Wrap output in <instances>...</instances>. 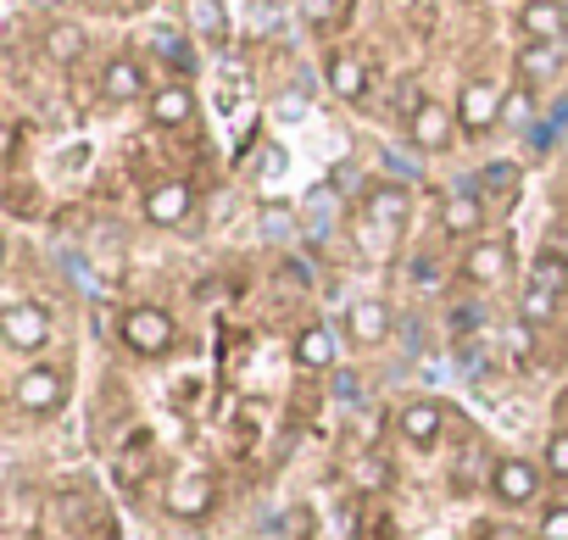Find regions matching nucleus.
Listing matches in <instances>:
<instances>
[{
    "label": "nucleus",
    "mask_w": 568,
    "mask_h": 540,
    "mask_svg": "<svg viewBox=\"0 0 568 540\" xmlns=\"http://www.w3.org/2000/svg\"><path fill=\"white\" fill-rule=\"evenodd\" d=\"M12 401H18V412H29V418H57V412L68 407V374H62V368L34 363V368H23V374H18Z\"/></svg>",
    "instance_id": "nucleus-1"
},
{
    "label": "nucleus",
    "mask_w": 568,
    "mask_h": 540,
    "mask_svg": "<svg viewBox=\"0 0 568 540\" xmlns=\"http://www.w3.org/2000/svg\"><path fill=\"white\" fill-rule=\"evenodd\" d=\"M118 335H123V346H129L134 357H168V351H173V318H168L162 307H151V302L129 307L123 324H118Z\"/></svg>",
    "instance_id": "nucleus-2"
},
{
    "label": "nucleus",
    "mask_w": 568,
    "mask_h": 540,
    "mask_svg": "<svg viewBox=\"0 0 568 540\" xmlns=\"http://www.w3.org/2000/svg\"><path fill=\"white\" fill-rule=\"evenodd\" d=\"M457 274H463L474 291L501 285V279L513 274V245H507L501 234H479V240H468V251H463V267H457Z\"/></svg>",
    "instance_id": "nucleus-3"
},
{
    "label": "nucleus",
    "mask_w": 568,
    "mask_h": 540,
    "mask_svg": "<svg viewBox=\"0 0 568 540\" xmlns=\"http://www.w3.org/2000/svg\"><path fill=\"white\" fill-rule=\"evenodd\" d=\"M0 340H7V351L29 357V351H45L51 340V313L40 302H12L7 318H0Z\"/></svg>",
    "instance_id": "nucleus-4"
},
{
    "label": "nucleus",
    "mask_w": 568,
    "mask_h": 540,
    "mask_svg": "<svg viewBox=\"0 0 568 540\" xmlns=\"http://www.w3.org/2000/svg\"><path fill=\"white\" fill-rule=\"evenodd\" d=\"M501 112H507L501 84H490V79H468V84H463V95H457V123H463L468 134L496 129V123H501Z\"/></svg>",
    "instance_id": "nucleus-5"
},
{
    "label": "nucleus",
    "mask_w": 568,
    "mask_h": 540,
    "mask_svg": "<svg viewBox=\"0 0 568 540\" xmlns=\"http://www.w3.org/2000/svg\"><path fill=\"white\" fill-rule=\"evenodd\" d=\"M485 217H490V206H485L479 190H452L440 201V234L446 240H479L485 234Z\"/></svg>",
    "instance_id": "nucleus-6"
},
{
    "label": "nucleus",
    "mask_w": 568,
    "mask_h": 540,
    "mask_svg": "<svg viewBox=\"0 0 568 540\" xmlns=\"http://www.w3.org/2000/svg\"><path fill=\"white\" fill-rule=\"evenodd\" d=\"M490 496H496L501 507H529V501L540 496V468L524 462V457H501V462L490 468Z\"/></svg>",
    "instance_id": "nucleus-7"
},
{
    "label": "nucleus",
    "mask_w": 568,
    "mask_h": 540,
    "mask_svg": "<svg viewBox=\"0 0 568 540\" xmlns=\"http://www.w3.org/2000/svg\"><path fill=\"white\" fill-rule=\"evenodd\" d=\"M190 212H195V190L184 179H162L145 190V217L156 228H179V223H190Z\"/></svg>",
    "instance_id": "nucleus-8"
},
{
    "label": "nucleus",
    "mask_w": 568,
    "mask_h": 540,
    "mask_svg": "<svg viewBox=\"0 0 568 540\" xmlns=\"http://www.w3.org/2000/svg\"><path fill=\"white\" fill-rule=\"evenodd\" d=\"M452 123H457V112H446V101H418L407 134H413V145H418L424 156H440V151L452 145Z\"/></svg>",
    "instance_id": "nucleus-9"
},
{
    "label": "nucleus",
    "mask_w": 568,
    "mask_h": 540,
    "mask_svg": "<svg viewBox=\"0 0 568 540\" xmlns=\"http://www.w3.org/2000/svg\"><path fill=\"white\" fill-rule=\"evenodd\" d=\"M440 429H446V412H440V401H429V396H413V401L396 412V435H402L407 446H418V451H429V446L440 440Z\"/></svg>",
    "instance_id": "nucleus-10"
},
{
    "label": "nucleus",
    "mask_w": 568,
    "mask_h": 540,
    "mask_svg": "<svg viewBox=\"0 0 568 540\" xmlns=\"http://www.w3.org/2000/svg\"><path fill=\"white\" fill-rule=\"evenodd\" d=\"M518 29H524L529 45H562L568 12L557 7V0H524V7H518Z\"/></svg>",
    "instance_id": "nucleus-11"
},
{
    "label": "nucleus",
    "mask_w": 568,
    "mask_h": 540,
    "mask_svg": "<svg viewBox=\"0 0 568 540\" xmlns=\"http://www.w3.org/2000/svg\"><path fill=\"white\" fill-rule=\"evenodd\" d=\"M212 479L206 473H179L168 490H162V507L173 512V518H206L212 512Z\"/></svg>",
    "instance_id": "nucleus-12"
},
{
    "label": "nucleus",
    "mask_w": 568,
    "mask_h": 540,
    "mask_svg": "<svg viewBox=\"0 0 568 540\" xmlns=\"http://www.w3.org/2000/svg\"><path fill=\"white\" fill-rule=\"evenodd\" d=\"M151 123L156 129H190L195 123V90L190 84H162V90H151Z\"/></svg>",
    "instance_id": "nucleus-13"
},
{
    "label": "nucleus",
    "mask_w": 568,
    "mask_h": 540,
    "mask_svg": "<svg viewBox=\"0 0 568 540\" xmlns=\"http://www.w3.org/2000/svg\"><path fill=\"white\" fill-rule=\"evenodd\" d=\"M346 335H352L357 346H379V340L390 335V307H385L379 296H357V302L346 307Z\"/></svg>",
    "instance_id": "nucleus-14"
},
{
    "label": "nucleus",
    "mask_w": 568,
    "mask_h": 540,
    "mask_svg": "<svg viewBox=\"0 0 568 540\" xmlns=\"http://www.w3.org/2000/svg\"><path fill=\"white\" fill-rule=\"evenodd\" d=\"M101 95H106L112 106L140 101V95H145V68H140L134 57H112V62H106V73H101Z\"/></svg>",
    "instance_id": "nucleus-15"
},
{
    "label": "nucleus",
    "mask_w": 568,
    "mask_h": 540,
    "mask_svg": "<svg viewBox=\"0 0 568 540\" xmlns=\"http://www.w3.org/2000/svg\"><path fill=\"white\" fill-rule=\"evenodd\" d=\"M368 217H374L379 228H407L413 195H407L402 184H374V190H368Z\"/></svg>",
    "instance_id": "nucleus-16"
},
{
    "label": "nucleus",
    "mask_w": 568,
    "mask_h": 540,
    "mask_svg": "<svg viewBox=\"0 0 568 540\" xmlns=\"http://www.w3.org/2000/svg\"><path fill=\"white\" fill-rule=\"evenodd\" d=\"M335 363H341V351H335V335H329L324 324H313V329L296 335V368H307V374H329Z\"/></svg>",
    "instance_id": "nucleus-17"
},
{
    "label": "nucleus",
    "mask_w": 568,
    "mask_h": 540,
    "mask_svg": "<svg viewBox=\"0 0 568 540\" xmlns=\"http://www.w3.org/2000/svg\"><path fill=\"white\" fill-rule=\"evenodd\" d=\"M329 90H335L341 101H363V90H368V62L352 57V51H335V57H329Z\"/></svg>",
    "instance_id": "nucleus-18"
},
{
    "label": "nucleus",
    "mask_w": 568,
    "mask_h": 540,
    "mask_svg": "<svg viewBox=\"0 0 568 540\" xmlns=\"http://www.w3.org/2000/svg\"><path fill=\"white\" fill-rule=\"evenodd\" d=\"M557 68H562L557 45H524V51H518V79H524V90H529V84H551Z\"/></svg>",
    "instance_id": "nucleus-19"
},
{
    "label": "nucleus",
    "mask_w": 568,
    "mask_h": 540,
    "mask_svg": "<svg viewBox=\"0 0 568 540\" xmlns=\"http://www.w3.org/2000/svg\"><path fill=\"white\" fill-rule=\"evenodd\" d=\"M518 318L535 324V329L557 324V291H546V285H524V296H518Z\"/></svg>",
    "instance_id": "nucleus-20"
},
{
    "label": "nucleus",
    "mask_w": 568,
    "mask_h": 540,
    "mask_svg": "<svg viewBox=\"0 0 568 540\" xmlns=\"http://www.w3.org/2000/svg\"><path fill=\"white\" fill-rule=\"evenodd\" d=\"M79 51H84V29L79 23H57V29H45V57L51 62H79Z\"/></svg>",
    "instance_id": "nucleus-21"
},
{
    "label": "nucleus",
    "mask_w": 568,
    "mask_h": 540,
    "mask_svg": "<svg viewBox=\"0 0 568 540\" xmlns=\"http://www.w3.org/2000/svg\"><path fill=\"white\" fill-rule=\"evenodd\" d=\"M501 346H507V357H513V363H529V357L540 351V329H535V324H524V318H513V324H507V335H501Z\"/></svg>",
    "instance_id": "nucleus-22"
},
{
    "label": "nucleus",
    "mask_w": 568,
    "mask_h": 540,
    "mask_svg": "<svg viewBox=\"0 0 568 540\" xmlns=\"http://www.w3.org/2000/svg\"><path fill=\"white\" fill-rule=\"evenodd\" d=\"M513 190H518V167H513V162L479 167V195H513Z\"/></svg>",
    "instance_id": "nucleus-23"
},
{
    "label": "nucleus",
    "mask_w": 568,
    "mask_h": 540,
    "mask_svg": "<svg viewBox=\"0 0 568 540\" xmlns=\"http://www.w3.org/2000/svg\"><path fill=\"white\" fill-rule=\"evenodd\" d=\"M546 473L551 479H568V429H551L546 435Z\"/></svg>",
    "instance_id": "nucleus-24"
},
{
    "label": "nucleus",
    "mask_w": 568,
    "mask_h": 540,
    "mask_svg": "<svg viewBox=\"0 0 568 540\" xmlns=\"http://www.w3.org/2000/svg\"><path fill=\"white\" fill-rule=\"evenodd\" d=\"M535 534H540V540H568V507H562V501H557V507H546Z\"/></svg>",
    "instance_id": "nucleus-25"
},
{
    "label": "nucleus",
    "mask_w": 568,
    "mask_h": 540,
    "mask_svg": "<svg viewBox=\"0 0 568 540\" xmlns=\"http://www.w3.org/2000/svg\"><path fill=\"white\" fill-rule=\"evenodd\" d=\"M529 285H546V291H557L562 296V285H568V267H551V256L535 267V274H529Z\"/></svg>",
    "instance_id": "nucleus-26"
},
{
    "label": "nucleus",
    "mask_w": 568,
    "mask_h": 540,
    "mask_svg": "<svg viewBox=\"0 0 568 540\" xmlns=\"http://www.w3.org/2000/svg\"><path fill=\"white\" fill-rule=\"evenodd\" d=\"M156 51H162V62H173V68H190V45H184L179 34H156Z\"/></svg>",
    "instance_id": "nucleus-27"
},
{
    "label": "nucleus",
    "mask_w": 568,
    "mask_h": 540,
    "mask_svg": "<svg viewBox=\"0 0 568 540\" xmlns=\"http://www.w3.org/2000/svg\"><path fill=\"white\" fill-rule=\"evenodd\" d=\"M524 118H529V90L507 95V112H501V123H524Z\"/></svg>",
    "instance_id": "nucleus-28"
},
{
    "label": "nucleus",
    "mask_w": 568,
    "mask_h": 540,
    "mask_svg": "<svg viewBox=\"0 0 568 540\" xmlns=\"http://www.w3.org/2000/svg\"><path fill=\"white\" fill-rule=\"evenodd\" d=\"M29 7H34V12H62L68 0H29Z\"/></svg>",
    "instance_id": "nucleus-29"
},
{
    "label": "nucleus",
    "mask_w": 568,
    "mask_h": 540,
    "mask_svg": "<svg viewBox=\"0 0 568 540\" xmlns=\"http://www.w3.org/2000/svg\"><path fill=\"white\" fill-rule=\"evenodd\" d=\"M307 18H329V0H307Z\"/></svg>",
    "instance_id": "nucleus-30"
},
{
    "label": "nucleus",
    "mask_w": 568,
    "mask_h": 540,
    "mask_svg": "<svg viewBox=\"0 0 568 540\" xmlns=\"http://www.w3.org/2000/svg\"><path fill=\"white\" fill-rule=\"evenodd\" d=\"M562 267H568V256H562Z\"/></svg>",
    "instance_id": "nucleus-31"
},
{
    "label": "nucleus",
    "mask_w": 568,
    "mask_h": 540,
    "mask_svg": "<svg viewBox=\"0 0 568 540\" xmlns=\"http://www.w3.org/2000/svg\"><path fill=\"white\" fill-rule=\"evenodd\" d=\"M535 540H540V534H535Z\"/></svg>",
    "instance_id": "nucleus-32"
},
{
    "label": "nucleus",
    "mask_w": 568,
    "mask_h": 540,
    "mask_svg": "<svg viewBox=\"0 0 568 540\" xmlns=\"http://www.w3.org/2000/svg\"><path fill=\"white\" fill-rule=\"evenodd\" d=\"M562 335H568V329H562Z\"/></svg>",
    "instance_id": "nucleus-33"
}]
</instances>
